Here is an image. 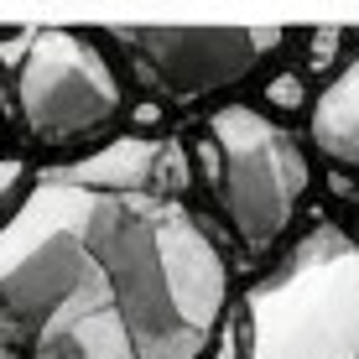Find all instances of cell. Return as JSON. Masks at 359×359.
I'll list each match as a JSON object with an SVG mask.
<instances>
[{"label":"cell","mask_w":359,"mask_h":359,"mask_svg":"<svg viewBox=\"0 0 359 359\" xmlns=\"http://www.w3.org/2000/svg\"><path fill=\"white\" fill-rule=\"evenodd\" d=\"M177 141L53 167L0 224V339L27 359H203L229 271L182 208Z\"/></svg>","instance_id":"cell-1"},{"label":"cell","mask_w":359,"mask_h":359,"mask_svg":"<svg viewBox=\"0 0 359 359\" xmlns=\"http://www.w3.org/2000/svg\"><path fill=\"white\" fill-rule=\"evenodd\" d=\"M120 36L167 94L193 99L240 83L287 32L281 27H120Z\"/></svg>","instance_id":"cell-5"},{"label":"cell","mask_w":359,"mask_h":359,"mask_svg":"<svg viewBox=\"0 0 359 359\" xmlns=\"http://www.w3.org/2000/svg\"><path fill=\"white\" fill-rule=\"evenodd\" d=\"M313 146L328 162L359 172V57L339 68V79H328V89L313 99V115H307Z\"/></svg>","instance_id":"cell-6"},{"label":"cell","mask_w":359,"mask_h":359,"mask_svg":"<svg viewBox=\"0 0 359 359\" xmlns=\"http://www.w3.org/2000/svg\"><path fill=\"white\" fill-rule=\"evenodd\" d=\"M208 135L219 146V203L234 234L250 250H271L287 234L307 182V156L276 120L250 104H224L208 115Z\"/></svg>","instance_id":"cell-4"},{"label":"cell","mask_w":359,"mask_h":359,"mask_svg":"<svg viewBox=\"0 0 359 359\" xmlns=\"http://www.w3.org/2000/svg\"><path fill=\"white\" fill-rule=\"evenodd\" d=\"M21 182H27V167H21L16 156H0V208H11V203H16Z\"/></svg>","instance_id":"cell-8"},{"label":"cell","mask_w":359,"mask_h":359,"mask_svg":"<svg viewBox=\"0 0 359 359\" xmlns=\"http://www.w3.org/2000/svg\"><path fill=\"white\" fill-rule=\"evenodd\" d=\"M339 57V32H313V68H328Z\"/></svg>","instance_id":"cell-9"},{"label":"cell","mask_w":359,"mask_h":359,"mask_svg":"<svg viewBox=\"0 0 359 359\" xmlns=\"http://www.w3.org/2000/svg\"><path fill=\"white\" fill-rule=\"evenodd\" d=\"M266 99L281 104V109H297L302 104V79H297V73H276V79L266 83Z\"/></svg>","instance_id":"cell-7"},{"label":"cell","mask_w":359,"mask_h":359,"mask_svg":"<svg viewBox=\"0 0 359 359\" xmlns=\"http://www.w3.org/2000/svg\"><path fill=\"white\" fill-rule=\"evenodd\" d=\"M234 328L240 359H359V245L318 224L250 287Z\"/></svg>","instance_id":"cell-2"},{"label":"cell","mask_w":359,"mask_h":359,"mask_svg":"<svg viewBox=\"0 0 359 359\" xmlns=\"http://www.w3.org/2000/svg\"><path fill=\"white\" fill-rule=\"evenodd\" d=\"M11 57V104L21 115V130L36 146H68L104 130L120 115L126 94L109 68V57L79 32L32 27L6 42Z\"/></svg>","instance_id":"cell-3"}]
</instances>
